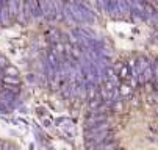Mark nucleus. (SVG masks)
I'll return each instance as SVG.
<instances>
[{"label":"nucleus","instance_id":"39448f33","mask_svg":"<svg viewBox=\"0 0 158 150\" xmlns=\"http://www.w3.org/2000/svg\"><path fill=\"white\" fill-rule=\"evenodd\" d=\"M8 64H6V61L3 59V58H0V67H6Z\"/></svg>","mask_w":158,"mask_h":150},{"label":"nucleus","instance_id":"423d86ee","mask_svg":"<svg viewBox=\"0 0 158 150\" xmlns=\"http://www.w3.org/2000/svg\"><path fill=\"white\" fill-rule=\"evenodd\" d=\"M8 150H14V148H13V147H8Z\"/></svg>","mask_w":158,"mask_h":150},{"label":"nucleus","instance_id":"f257e3e1","mask_svg":"<svg viewBox=\"0 0 158 150\" xmlns=\"http://www.w3.org/2000/svg\"><path fill=\"white\" fill-rule=\"evenodd\" d=\"M110 128H111L110 122H108V120H105V122H100V124H97V125L91 127L88 133H102V132H108Z\"/></svg>","mask_w":158,"mask_h":150},{"label":"nucleus","instance_id":"20e7f679","mask_svg":"<svg viewBox=\"0 0 158 150\" xmlns=\"http://www.w3.org/2000/svg\"><path fill=\"white\" fill-rule=\"evenodd\" d=\"M0 150H8V145L3 141H0Z\"/></svg>","mask_w":158,"mask_h":150},{"label":"nucleus","instance_id":"f03ea898","mask_svg":"<svg viewBox=\"0 0 158 150\" xmlns=\"http://www.w3.org/2000/svg\"><path fill=\"white\" fill-rule=\"evenodd\" d=\"M5 74H6V77H17V69L16 67H13V66H6L5 67Z\"/></svg>","mask_w":158,"mask_h":150},{"label":"nucleus","instance_id":"7ed1b4c3","mask_svg":"<svg viewBox=\"0 0 158 150\" xmlns=\"http://www.w3.org/2000/svg\"><path fill=\"white\" fill-rule=\"evenodd\" d=\"M3 81L5 83H10V84H19V80H17V77H3Z\"/></svg>","mask_w":158,"mask_h":150}]
</instances>
